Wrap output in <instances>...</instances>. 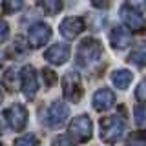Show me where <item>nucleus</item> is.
<instances>
[{
  "label": "nucleus",
  "mask_w": 146,
  "mask_h": 146,
  "mask_svg": "<svg viewBox=\"0 0 146 146\" xmlns=\"http://www.w3.org/2000/svg\"><path fill=\"white\" fill-rule=\"evenodd\" d=\"M24 2L26 0H2V11L6 15H13L24 7Z\"/></svg>",
  "instance_id": "nucleus-17"
},
{
  "label": "nucleus",
  "mask_w": 146,
  "mask_h": 146,
  "mask_svg": "<svg viewBox=\"0 0 146 146\" xmlns=\"http://www.w3.org/2000/svg\"><path fill=\"white\" fill-rule=\"evenodd\" d=\"M20 88L26 99H33L38 90V80H36V73L33 66H24L20 71Z\"/></svg>",
  "instance_id": "nucleus-6"
},
{
  "label": "nucleus",
  "mask_w": 146,
  "mask_h": 146,
  "mask_svg": "<svg viewBox=\"0 0 146 146\" xmlns=\"http://www.w3.org/2000/svg\"><path fill=\"white\" fill-rule=\"evenodd\" d=\"M73 144H75V141L70 139V135H58L53 141V146H73Z\"/></svg>",
  "instance_id": "nucleus-24"
},
{
  "label": "nucleus",
  "mask_w": 146,
  "mask_h": 146,
  "mask_svg": "<svg viewBox=\"0 0 146 146\" xmlns=\"http://www.w3.org/2000/svg\"><path fill=\"white\" fill-rule=\"evenodd\" d=\"M128 146H146V135L144 133H131L126 141Z\"/></svg>",
  "instance_id": "nucleus-21"
},
{
  "label": "nucleus",
  "mask_w": 146,
  "mask_h": 146,
  "mask_svg": "<svg viewBox=\"0 0 146 146\" xmlns=\"http://www.w3.org/2000/svg\"><path fill=\"white\" fill-rule=\"evenodd\" d=\"M29 46L31 48H42L44 44H48V40L51 38V27L44 22H36L29 27Z\"/></svg>",
  "instance_id": "nucleus-7"
},
{
  "label": "nucleus",
  "mask_w": 146,
  "mask_h": 146,
  "mask_svg": "<svg viewBox=\"0 0 146 146\" xmlns=\"http://www.w3.org/2000/svg\"><path fill=\"white\" fill-rule=\"evenodd\" d=\"M7 36H9V26H7V22L0 17V44H2Z\"/></svg>",
  "instance_id": "nucleus-25"
},
{
  "label": "nucleus",
  "mask_w": 146,
  "mask_h": 146,
  "mask_svg": "<svg viewBox=\"0 0 146 146\" xmlns=\"http://www.w3.org/2000/svg\"><path fill=\"white\" fill-rule=\"evenodd\" d=\"M131 80H133V75L130 70H115L111 73V82L119 90H126L131 84Z\"/></svg>",
  "instance_id": "nucleus-14"
},
{
  "label": "nucleus",
  "mask_w": 146,
  "mask_h": 146,
  "mask_svg": "<svg viewBox=\"0 0 146 146\" xmlns=\"http://www.w3.org/2000/svg\"><path fill=\"white\" fill-rule=\"evenodd\" d=\"M128 4H130V7H133V9H137V11H143V9L146 7V0H126Z\"/></svg>",
  "instance_id": "nucleus-26"
},
{
  "label": "nucleus",
  "mask_w": 146,
  "mask_h": 146,
  "mask_svg": "<svg viewBox=\"0 0 146 146\" xmlns=\"http://www.w3.org/2000/svg\"><path fill=\"white\" fill-rule=\"evenodd\" d=\"M4 117H6L7 124L11 126V130L20 131L24 130L27 124V110L22 106V104H13L9 106L6 111H4Z\"/></svg>",
  "instance_id": "nucleus-5"
},
{
  "label": "nucleus",
  "mask_w": 146,
  "mask_h": 146,
  "mask_svg": "<svg viewBox=\"0 0 146 146\" xmlns=\"http://www.w3.org/2000/svg\"><path fill=\"white\" fill-rule=\"evenodd\" d=\"M130 42H131V35L128 33V29H124L121 26L111 29V33H110V44L115 49H124L130 46Z\"/></svg>",
  "instance_id": "nucleus-13"
},
{
  "label": "nucleus",
  "mask_w": 146,
  "mask_h": 146,
  "mask_svg": "<svg viewBox=\"0 0 146 146\" xmlns=\"http://www.w3.org/2000/svg\"><path fill=\"white\" fill-rule=\"evenodd\" d=\"M115 104V93L108 88L97 90L93 95V108L97 111H104V110H110Z\"/></svg>",
  "instance_id": "nucleus-12"
},
{
  "label": "nucleus",
  "mask_w": 146,
  "mask_h": 146,
  "mask_svg": "<svg viewBox=\"0 0 146 146\" xmlns=\"http://www.w3.org/2000/svg\"><path fill=\"white\" fill-rule=\"evenodd\" d=\"M68 115H70V108L64 102H60V100H57V102H53L48 110V124L51 128H58V126L64 124V121L68 119Z\"/></svg>",
  "instance_id": "nucleus-9"
},
{
  "label": "nucleus",
  "mask_w": 146,
  "mask_h": 146,
  "mask_svg": "<svg viewBox=\"0 0 146 146\" xmlns=\"http://www.w3.org/2000/svg\"><path fill=\"white\" fill-rule=\"evenodd\" d=\"M40 4L48 15H57L62 11V0H40Z\"/></svg>",
  "instance_id": "nucleus-18"
},
{
  "label": "nucleus",
  "mask_w": 146,
  "mask_h": 146,
  "mask_svg": "<svg viewBox=\"0 0 146 146\" xmlns=\"http://www.w3.org/2000/svg\"><path fill=\"white\" fill-rule=\"evenodd\" d=\"M17 70L15 68H9V70L4 73V77H2V84H4V88L9 90V91H13V90H17Z\"/></svg>",
  "instance_id": "nucleus-16"
},
{
  "label": "nucleus",
  "mask_w": 146,
  "mask_h": 146,
  "mask_svg": "<svg viewBox=\"0 0 146 146\" xmlns=\"http://www.w3.org/2000/svg\"><path fill=\"white\" fill-rule=\"evenodd\" d=\"M133 117H135V124L139 128H146V108L144 106H135L133 110Z\"/></svg>",
  "instance_id": "nucleus-19"
},
{
  "label": "nucleus",
  "mask_w": 146,
  "mask_h": 146,
  "mask_svg": "<svg viewBox=\"0 0 146 146\" xmlns=\"http://www.w3.org/2000/svg\"><path fill=\"white\" fill-rule=\"evenodd\" d=\"M38 139L35 135H22L15 139V146H38Z\"/></svg>",
  "instance_id": "nucleus-20"
},
{
  "label": "nucleus",
  "mask_w": 146,
  "mask_h": 146,
  "mask_svg": "<svg viewBox=\"0 0 146 146\" xmlns=\"http://www.w3.org/2000/svg\"><path fill=\"white\" fill-rule=\"evenodd\" d=\"M102 55V44L97 38H84L77 48V62L79 66H88V64L95 62Z\"/></svg>",
  "instance_id": "nucleus-2"
},
{
  "label": "nucleus",
  "mask_w": 146,
  "mask_h": 146,
  "mask_svg": "<svg viewBox=\"0 0 146 146\" xmlns=\"http://www.w3.org/2000/svg\"><path fill=\"white\" fill-rule=\"evenodd\" d=\"M2 99H4V95H2V91H0V102H2Z\"/></svg>",
  "instance_id": "nucleus-28"
},
{
  "label": "nucleus",
  "mask_w": 146,
  "mask_h": 146,
  "mask_svg": "<svg viewBox=\"0 0 146 146\" xmlns=\"http://www.w3.org/2000/svg\"><path fill=\"white\" fill-rule=\"evenodd\" d=\"M128 62L135 64V66H146V46H139L128 57Z\"/></svg>",
  "instance_id": "nucleus-15"
},
{
  "label": "nucleus",
  "mask_w": 146,
  "mask_h": 146,
  "mask_svg": "<svg viewBox=\"0 0 146 146\" xmlns=\"http://www.w3.org/2000/svg\"><path fill=\"white\" fill-rule=\"evenodd\" d=\"M42 75H44V80H46V86H49V88H53L55 84L58 82V79H57V75H55V71H51V70H48V68H44L42 70Z\"/></svg>",
  "instance_id": "nucleus-22"
},
{
  "label": "nucleus",
  "mask_w": 146,
  "mask_h": 146,
  "mask_svg": "<svg viewBox=\"0 0 146 146\" xmlns=\"http://www.w3.org/2000/svg\"><path fill=\"white\" fill-rule=\"evenodd\" d=\"M62 90H64V97H66L70 102H79L82 99V84L80 79L75 71H70L62 77Z\"/></svg>",
  "instance_id": "nucleus-4"
},
{
  "label": "nucleus",
  "mask_w": 146,
  "mask_h": 146,
  "mask_svg": "<svg viewBox=\"0 0 146 146\" xmlns=\"http://www.w3.org/2000/svg\"><path fill=\"white\" fill-rule=\"evenodd\" d=\"M91 4H93L95 7H99V9H102V7H106L108 4H110V0H91Z\"/></svg>",
  "instance_id": "nucleus-27"
},
{
  "label": "nucleus",
  "mask_w": 146,
  "mask_h": 146,
  "mask_svg": "<svg viewBox=\"0 0 146 146\" xmlns=\"http://www.w3.org/2000/svg\"><path fill=\"white\" fill-rule=\"evenodd\" d=\"M119 15H121V18L124 20V24L130 27V29L139 31V29H143V27H144V18H143V15H141L137 9H133V7L122 6L121 11H119Z\"/></svg>",
  "instance_id": "nucleus-11"
},
{
  "label": "nucleus",
  "mask_w": 146,
  "mask_h": 146,
  "mask_svg": "<svg viewBox=\"0 0 146 146\" xmlns=\"http://www.w3.org/2000/svg\"><path fill=\"white\" fill-rule=\"evenodd\" d=\"M70 46L68 44H53L51 48H48V51L44 53V58L48 62L55 64V66H60V64L68 62L70 58Z\"/></svg>",
  "instance_id": "nucleus-10"
},
{
  "label": "nucleus",
  "mask_w": 146,
  "mask_h": 146,
  "mask_svg": "<svg viewBox=\"0 0 146 146\" xmlns=\"http://www.w3.org/2000/svg\"><path fill=\"white\" fill-rule=\"evenodd\" d=\"M84 31V20L79 17H68L60 22V35L68 40L77 38V35H80Z\"/></svg>",
  "instance_id": "nucleus-8"
},
{
  "label": "nucleus",
  "mask_w": 146,
  "mask_h": 146,
  "mask_svg": "<svg viewBox=\"0 0 146 146\" xmlns=\"http://www.w3.org/2000/svg\"><path fill=\"white\" fill-rule=\"evenodd\" d=\"M124 133V121L117 115L100 119V139L108 144H115Z\"/></svg>",
  "instance_id": "nucleus-1"
},
{
  "label": "nucleus",
  "mask_w": 146,
  "mask_h": 146,
  "mask_svg": "<svg viewBox=\"0 0 146 146\" xmlns=\"http://www.w3.org/2000/svg\"><path fill=\"white\" fill-rule=\"evenodd\" d=\"M135 97L141 100V102H146V79H143L139 82V86H137L135 90Z\"/></svg>",
  "instance_id": "nucleus-23"
},
{
  "label": "nucleus",
  "mask_w": 146,
  "mask_h": 146,
  "mask_svg": "<svg viewBox=\"0 0 146 146\" xmlns=\"http://www.w3.org/2000/svg\"><path fill=\"white\" fill-rule=\"evenodd\" d=\"M91 133H93V124L88 115H77L70 122V137L75 143H86L88 139H91Z\"/></svg>",
  "instance_id": "nucleus-3"
}]
</instances>
